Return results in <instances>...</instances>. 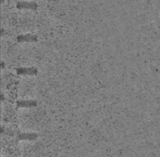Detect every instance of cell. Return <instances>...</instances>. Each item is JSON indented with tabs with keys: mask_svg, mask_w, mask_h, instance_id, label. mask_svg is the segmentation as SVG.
Wrapping results in <instances>:
<instances>
[{
	"mask_svg": "<svg viewBox=\"0 0 160 157\" xmlns=\"http://www.w3.org/2000/svg\"><path fill=\"white\" fill-rule=\"evenodd\" d=\"M18 74H34L38 72V69L35 67H28V68H18L16 69Z\"/></svg>",
	"mask_w": 160,
	"mask_h": 157,
	"instance_id": "cell-1",
	"label": "cell"
},
{
	"mask_svg": "<svg viewBox=\"0 0 160 157\" xmlns=\"http://www.w3.org/2000/svg\"><path fill=\"white\" fill-rule=\"evenodd\" d=\"M18 41H36L38 40L37 36L34 35L27 34V35H20L17 37Z\"/></svg>",
	"mask_w": 160,
	"mask_h": 157,
	"instance_id": "cell-2",
	"label": "cell"
},
{
	"mask_svg": "<svg viewBox=\"0 0 160 157\" xmlns=\"http://www.w3.org/2000/svg\"><path fill=\"white\" fill-rule=\"evenodd\" d=\"M17 6L21 7V8H34L38 6V4L35 2H18Z\"/></svg>",
	"mask_w": 160,
	"mask_h": 157,
	"instance_id": "cell-3",
	"label": "cell"
},
{
	"mask_svg": "<svg viewBox=\"0 0 160 157\" xmlns=\"http://www.w3.org/2000/svg\"><path fill=\"white\" fill-rule=\"evenodd\" d=\"M37 137V133H23L18 135V138L20 139H28V140L34 139Z\"/></svg>",
	"mask_w": 160,
	"mask_h": 157,
	"instance_id": "cell-4",
	"label": "cell"
},
{
	"mask_svg": "<svg viewBox=\"0 0 160 157\" xmlns=\"http://www.w3.org/2000/svg\"><path fill=\"white\" fill-rule=\"evenodd\" d=\"M17 104L20 107H32L37 105V102L35 100H18Z\"/></svg>",
	"mask_w": 160,
	"mask_h": 157,
	"instance_id": "cell-5",
	"label": "cell"
}]
</instances>
